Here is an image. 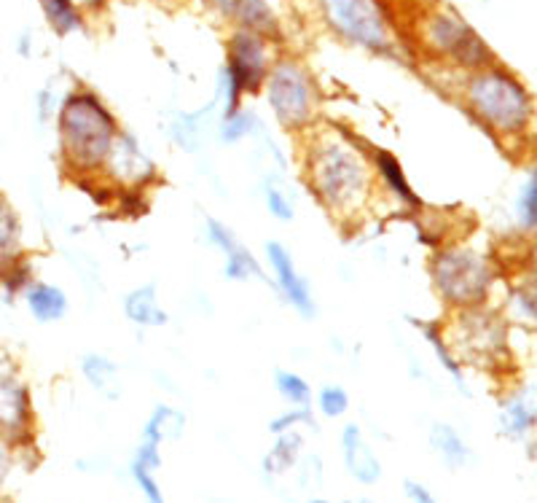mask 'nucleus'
Listing matches in <instances>:
<instances>
[{"label":"nucleus","mask_w":537,"mask_h":503,"mask_svg":"<svg viewBox=\"0 0 537 503\" xmlns=\"http://www.w3.org/2000/svg\"><path fill=\"white\" fill-rule=\"evenodd\" d=\"M309 191L333 218L355 221L376 194V173L371 157L344 135L317 130L309 135L304 154Z\"/></svg>","instance_id":"obj_1"},{"label":"nucleus","mask_w":537,"mask_h":503,"mask_svg":"<svg viewBox=\"0 0 537 503\" xmlns=\"http://www.w3.org/2000/svg\"><path fill=\"white\" fill-rule=\"evenodd\" d=\"M462 103L468 113L500 143L524 140L535 124V100L527 84L511 70L486 65L473 70L462 87Z\"/></svg>","instance_id":"obj_2"},{"label":"nucleus","mask_w":537,"mask_h":503,"mask_svg":"<svg viewBox=\"0 0 537 503\" xmlns=\"http://www.w3.org/2000/svg\"><path fill=\"white\" fill-rule=\"evenodd\" d=\"M57 135L62 162L78 178H94L103 173L105 159L119 135V122L94 92L76 89L57 108Z\"/></svg>","instance_id":"obj_3"},{"label":"nucleus","mask_w":537,"mask_h":503,"mask_svg":"<svg viewBox=\"0 0 537 503\" xmlns=\"http://www.w3.org/2000/svg\"><path fill=\"white\" fill-rule=\"evenodd\" d=\"M430 278L452 310H465L486 304L492 286H495V267L489 256L470 245H452L441 248L430 261Z\"/></svg>","instance_id":"obj_4"},{"label":"nucleus","mask_w":537,"mask_h":503,"mask_svg":"<svg viewBox=\"0 0 537 503\" xmlns=\"http://www.w3.org/2000/svg\"><path fill=\"white\" fill-rule=\"evenodd\" d=\"M444 337L460 364H473L481 369H497L508 364V326L500 313L484 304L457 310L452 329H444Z\"/></svg>","instance_id":"obj_5"},{"label":"nucleus","mask_w":537,"mask_h":503,"mask_svg":"<svg viewBox=\"0 0 537 503\" xmlns=\"http://www.w3.org/2000/svg\"><path fill=\"white\" fill-rule=\"evenodd\" d=\"M269 108L280 127L290 132H309L315 124L320 95L312 76L301 68L299 62L280 60L274 62L266 73L264 87Z\"/></svg>","instance_id":"obj_6"},{"label":"nucleus","mask_w":537,"mask_h":503,"mask_svg":"<svg viewBox=\"0 0 537 503\" xmlns=\"http://www.w3.org/2000/svg\"><path fill=\"white\" fill-rule=\"evenodd\" d=\"M328 25L368 52H390L393 38L379 0H323Z\"/></svg>","instance_id":"obj_7"},{"label":"nucleus","mask_w":537,"mask_h":503,"mask_svg":"<svg viewBox=\"0 0 537 503\" xmlns=\"http://www.w3.org/2000/svg\"><path fill=\"white\" fill-rule=\"evenodd\" d=\"M422 38H425L427 49H433L435 54H444L454 65H460V68L470 70V73L492 65L489 46L454 11L441 9L430 14L425 19V25H422Z\"/></svg>","instance_id":"obj_8"},{"label":"nucleus","mask_w":537,"mask_h":503,"mask_svg":"<svg viewBox=\"0 0 537 503\" xmlns=\"http://www.w3.org/2000/svg\"><path fill=\"white\" fill-rule=\"evenodd\" d=\"M0 436L14 447V452L30 450L35 442L33 393L6 356H0Z\"/></svg>","instance_id":"obj_9"},{"label":"nucleus","mask_w":537,"mask_h":503,"mask_svg":"<svg viewBox=\"0 0 537 503\" xmlns=\"http://www.w3.org/2000/svg\"><path fill=\"white\" fill-rule=\"evenodd\" d=\"M226 73L237 84L242 95H256L264 87L266 73H269V54L266 41L256 30H239L234 33L229 44V62Z\"/></svg>","instance_id":"obj_10"},{"label":"nucleus","mask_w":537,"mask_h":503,"mask_svg":"<svg viewBox=\"0 0 537 503\" xmlns=\"http://www.w3.org/2000/svg\"><path fill=\"white\" fill-rule=\"evenodd\" d=\"M266 259H269V269H272L274 283L280 288L282 299L301 315V318H315L317 304L312 296V283L296 267V261L290 256V251L280 240H269L266 243Z\"/></svg>","instance_id":"obj_11"},{"label":"nucleus","mask_w":537,"mask_h":503,"mask_svg":"<svg viewBox=\"0 0 537 503\" xmlns=\"http://www.w3.org/2000/svg\"><path fill=\"white\" fill-rule=\"evenodd\" d=\"M103 173L111 178V183L124 186V189H143L145 183L154 181L156 167L151 157L145 154L129 132H121L113 140V148L105 159Z\"/></svg>","instance_id":"obj_12"},{"label":"nucleus","mask_w":537,"mask_h":503,"mask_svg":"<svg viewBox=\"0 0 537 503\" xmlns=\"http://www.w3.org/2000/svg\"><path fill=\"white\" fill-rule=\"evenodd\" d=\"M341 458L347 474L360 485H376L382 479V460L376 458L358 423H347L341 431Z\"/></svg>","instance_id":"obj_13"},{"label":"nucleus","mask_w":537,"mask_h":503,"mask_svg":"<svg viewBox=\"0 0 537 503\" xmlns=\"http://www.w3.org/2000/svg\"><path fill=\"white\" fill-rule=\"evenodd\" d=\"M500 436L513 439V442H527L532 439L537 423V409H535V385H521L519 391L508 393L500 404Z\"/></svg>","instance_id":"obj_14"},{"label":"nucleus","mask_w":537,"mask_h":503,"mask_svg":"<svg viewBox=\"0 0 537 503\" xmlns=\"http://www.w3.org/2000/svg\"><path fill=\"white\" fill-rule=\"evenodd\" d=\"M22 299H25L33 321L38 323H57L68 315V294H65L60 286L46 283V280H33V283L25 288Z\"/></svg>","instance_id":"obj_15"},{"label":"nucleus","mask_w":537,"mask_h":503,"mask_svg":"<svg viewBox=\"0 0 537 503\" xmlns=\"http://www.w3.org/2000/svg\"><path fill=\"white\" fill-rule=\"evenodd\" d=\"M124 315L129 323H135L140 329H162L170 323V315L159 304V294H156L154 283L132 288L124 296Z\"/></svg>","instance_id":"obj_16"},{"label":"nucleus","mask_w":537,"mask_h":503,"mask_svg":"<svg viewBox=\"0 0 537 503\" xmlns=\"http://www.w3.org/2000/svg\"><path fill=\"white\" fill-rule=\"evenodd\" d=\"M430 447L441 458L449 471H460L473 460L470 444L462 439V434L449 423H433L430 425Z\"/></svg>","instance_id":"obj_17"},{"label":"nucleus","mask_w":537,"mask_h":503,"mask_svg":"<svg viewBox=\"0 0 537 503\" xmlns=\"http://www.w3.org/2000/svg\"><path fill=\"white\" fill-rule=\"evenodd\" d=\"M25 232H22V221L19 213L14 210L3 194H0V278L9 267H14L19 259H25Z\"/></svg>","instance_id":"obj_18"},{"label":"nucleus","mask_w":537,"mask_h":503,"mask_svg":"<svg viewBox=\"0 0 537 503\" xmlns=\"http://www.w3.org/2000/svg\"><path fill=\"white\" fill-rule=\"evenodd\" d=\"M371 165H374V173L379 175V181L390 189L395 200L409 205V208H419V197L414 194L409 178L403 173L401 159L390 154V151H384V148H374V151H371Z\"/></svg>","instance_id":"obj_19"},{"label":"nucleus","mask_w":537,"mask_h":503,"mask_svg":"<svg viewBox=\"0 0 537 503\" xmlns=\"http://www.w3.org/2000/svg\"><path fill=\"white\" fill-rule=\"evenodd\" d=\"M81 372H84L86 382L92 385L94 391L105 396L108 401H116L121 396V372L119 364L111 361L103 353H86L81 358Z\"/></svg>","instance_id":"obj_20"},{"label":"nucleus","mask_w":537,"mask_h":503,"mask_svg":"<svg viewBox=\"0 0 537 503\" xmlns=\"http://www.w3.org/2000/svg\"><path fill=\"white\" fill-rule=\"evenodd\" d=\"M277 442L264 458V474L269 477H282L288 474L290 469H296L301 460V447H304V439H301L299 431H285V434L274 436Z\"/></svg>","instance_id":"obj_21"},{"label":"nucleus","mask_w":537,"mask_h":503,"mask_svg":"<svg viewBox=\"0 0 537 503\" xmlns=\"http://www.w3.org/2000/svg\"><path fill=\"white\" fill-rule=\"evenodd\" d=\"M186 431V415L180 409L170 407V404H159L154 407L151 417L145 420L143 436L145 439H154V442H175Z\"/></svg>","instance_id":"obj_22"},{"label":"nucleus","mask_w":537,"mask_h":503,"mask_svg":"<svg viewBox=\"0 0 537 503\" xmlns=\"http://www.w3.org/2000/svg\"><path fill=\"white\" fill-rule=\"evenodd\" d=\"M419 331L425 334L427 339V345L433 347L435 350V356H438V364L444 366L446 372L452 374V380L454 385L460 388L465 396H470V388H468V382H465V372H462V364L457 361V356L452 353V347H449V342H446L444 337V326L441 323H417Z\"/></svg>","instance_id":"obj_23"},{"label":"nucleus","mask_w":537,"mask_h":503,"mask_svg":"<svg viewBox=\"0 0 537 503\" xmlns=\"http://www.w3.org/2000/svg\"><path fill=\"white\" fill-rule=\"evenodd\" d=\"M223 278L234 280V283H250V280H266V275L256 256H253L245 245L239 243L234 251L226 253Z\"/></svg>","instance_id":"obj_24"},{"label":"nucleus","mask_w":537,"mask_h":503,"mask_svg":"<svg viewBox=\"0 0 537 503\" xmlns=\"http://www.w3.org/2000/svg\"><path fill=\"white\" fill-rule=\"evenodd\" d=\"M258 130V116L248 108L239 105L237 111H229L221 116V124H218V138L226 146H234L239 140L250 138L253 132Z\"/></svg>","instance_id":"obj_25"},{"label":"nucleus","mask_w":537,"mask_h":503,"mask_svg":"<svg viewBox=\"0 0 537 503\" xmlns=\"http://www.w3.org/2000/svg\"><path fill=\"white\" fill-rule=\"evenodd\" d=\"M274 388L280 393V399L288 401L290 407H312V388L299 372L277 369L274 372Z\"/></svg>","instance_id":"obj_26"},{"label":"nucleus","mask_w":537,"mask_h":503,"mask_svg":"<svg viewBox=\"0 0 537 503\" xmlns=\"http://www.w3.org/2000/svg\"><path fill=\"white\" fill-rule=\"evenodd\" d=\"M516 224L524 235H535L537 226V170L529 167V178L521 183L519 200H516Z\"/></svg>","instance_id":"obj_27"},{"label":"nucleus","mask_w":537,"mask_h":503,"mask_svg":"<svg viewBox=\"0 0 537 503\" xmlns=\"http://www.w3.org/2000/svg\"><path fill=\"white\" fill-rule=\"evenodd\" d=\"M264 202L269 216L282 221V224H288V221L296 218V202H293V197H290L277 178H269V181L264 183Z\"/></svg>","instance_id":"obj_28"},{"label":"nucleus","mask_w":537,"mask_h":503,"mask_svg":"<svg viewBox=\"0 0 537 503\" xmlns=\"http://www.w3.org/2000/svg\"><path fill=\"white\" fill-rule=\"evenodd\" d=\"M508 310L516 321L521 323H535L537 315V302H535V280H521L519 286L511 288V294H508Z\"/></svg>","instance_id":"obj_29"},{"label":"nucleus","mask_w":537,"mask_h":503,"mask_svg":"<svg viewBox=\"0 0 537 503\" xmlns=\"http://www.w3.org/2000/svg\"><path fill=\"white\" fill-rule=\"evenodd\" d=\"M35 280V272H33V264H30V259H19L14 267H9L6 272H3V278H0V291H3V299L6 302H14L17 296L25 294V288L30 286Z\"/></svg>","instance_id":"obj_30"},{"label":"nucleus","mask_w":537,"mask_h":503,"mask_svg":"<svg viewBox=\"0 0 537 503\" xmlns=\"http://www.w3.org/2000/svg\"><path fill=\"white\" fill-rule=\"evenodd\" d=\"M317 412L328 420H339L350 412V393L344 391L341 385H323L317 393Z\"/></svg>","instance_id":"obj_31"},{"label":"nucleus","mask_w":537,"mask_h":503,"mask_svg":"<svg viewBox=\"0 0 537 503\" xmlns=\"http://www.w3.org/2000/svg\"><path fill=\"white\" fill-rule=\"evenodd\" d=\"M43 11H46V17L52 22L60 33H70V30H76L81 25V17H78L76 6H73V0H41Z\"/></svg>","instance_id":"obj_32"},{"label":"nucleus","mask_w":537,"mask_h":503,"mask_svg":"<svg viewBox=\"0 0 537 503\" xmlns=\"http://www.w3.org/2000/svg\"><path fill=\"white\" fill-rule=\"evenodd\" d=\"M299 425H315V415H312V407H290L288 412H282L269 423V434H285V431H296Z\"/></svg>","instance_id":"obj_33"},{"label":"nucleus","mask_w":537,"mask_h":503,"mask_svg":"<svg viewBox=\"0 0 537 503\" xmlns=\"http://www.w3.org/2000/svg\"><path fill=\"white\" fill-rule=\"evenodd\" d=\"M205 235H207V243L215 245V248H218L223 256H226L229 251H234V248L239 245L237 235L231 232V226H226L223 221H218V218H207Z\"/></svg>","instance_id":"obj_34"},{"label":"nucleus","mask_w":537,"mask_h":503,"mask_svg":"<svg viewBox=\"0 0 537 503\" xmlns=\"http://www.w3.org/2000/svg\"><path fill=\"white\" fill-rule=\"evenodd\" d=\"M323 479V463L317 455H309L304 458V466H301V487H317Z\"/></svg>","instance_id":"obj_35"},{"label":"nucleus","mask_w":537,"mask_h":503,"mask_svg":"<svg viewBox=\"0 0 537 503\" xmlns=\"http://www.w3.org/2000/svg\"><path fill=\"white\" fill-rule=\"evenodd\" d=\"M14 460H17V452L11 447L3 436H0V490L9 482L11 471H14Z\"/></svg>","instance_id":"obj_36"},{"label":"nucleus","mask_w":537,"mask_h":503,"mask_svg":"<svg viewBox=\"0 0 537 503\" xmlns=\"http://www.w3.org/2000/svg\"><path fill=\"white\" fill-rule=\"evenodd\" d=\"M403 493H406V498H409L411 503H441L422 482H414V479H406V482H403Z\"/></svg>","instance_id":"obj_37"},{"label":"nucleus","mask_w":537,"mask_h":503,"mask_svg":"<svg viewBox=\"0 0 537 503\" xmlns=\"http://www.w3.org/2000/svg\"><path fill=\"white\" fill-rule=\"evenodd\" d=\"M307 503H331V501H325V498H312V501ZM344 503H352V501H344Z\"/></svg>","instance_id":"obj_38"},{"label":"nucleus","mask_w":537,"mask_h":503,"mask_svg":"<svg viewBox=\"0 0 537 503\" xmlns=\"http://www.w3.org/2000/svg\"><path fill=\"white\" fill-rule=\"evenodd\" d=\"M355 503H374V501H371V498H358Z\"/></svg>","instance_id":"obj_39"}]
</instances>
